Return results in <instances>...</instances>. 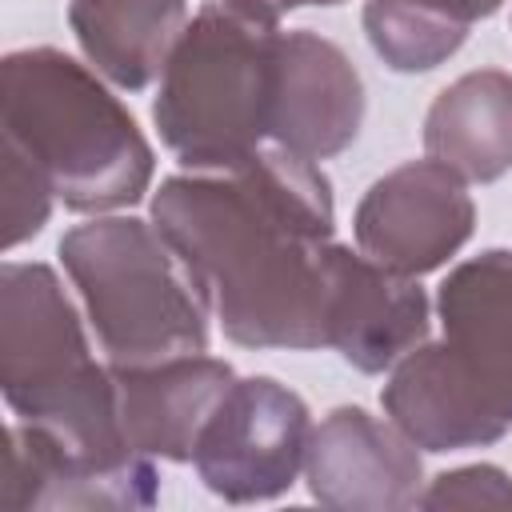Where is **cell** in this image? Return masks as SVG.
<instances>
[{
	"label": "cell",
	"mask_w": 512,
	"mask_h": 512,
	"mask_svg": "<svg viewBox=\"0 0 512 512\" xmlns=\"http://www.w3.org/2000/svg\"><path fill=\"white\" fill-rule=\"evenodd\" d=\"M236 184L172 180L156 200L168 244L244 344H328L336 248L324 176L296 152H256Z\"/></svg>",
	"instance_id": "6da1fadb"
},
{
	"label": "cell",
	"mask_w": 512,
	"mask_h": 512,
	"mask_svg": "<svg viewBox=\"0 0 512 512\" xmlns=\"http://www.w3.org/2000/svg\"><path fill=\"white\" fill-rule=\"evenodd\" d=\"M64 252L120 364L204 352V312L192 292L200 284L176 280L172 256L136 220L84 228Z\"/></svg>",
	"instance_id": "277c9868"
},
{
	"label": "cell",
	"mask_w": 512,
	"mask_h": 512,
	"mask_svg": "<svg viewBox=\"0 0 512 512\" xmlns=\"http://www.w3.org/2000/svg\"><path fill=\"white\" fill-rule=\"evenodd\" d=\"M256 4H280V8L288 4L292 8V4H336V0H256Z\"/></svg>",
	"instance_id": "7c38bea8"
},
{
	"label": "cell",
	"mask_w": 512,
	"mask_h": 512,
	"mask_svg": "<svg viewBox=\"0 0 512 512\" xmlns=\"http://www.w3.org/2000/svg\"><path fill=\"white\" fill-rule=\"evenodd\" d=\"M500 0H368V36L392 68H432L460 40L468 20Z\"/></svg>",
	"instance_id": "8fae6325"
},
{
	"label": "cell",
	"mask_w": 512,
	"mask_h": 512,
	"mask_svg": "<svg viewBox=\"0 0 512 512\" xmlns=\"http://www.w3.org/2000/svg\"><path fill=\"white\" fill-rule=\"evenodd\" d=\"M308 412L276 380H244L208 412L192 460L204 484L228 500L276 496L304 460Z\"/></svg>",
	"instance_id": "5b68a950"
},
{
	"label": "cell",
	"mask_w": 512,
	"mask_h": 512,
	"mask_svg": "<svg viewBox=\"0 0 512 512\" xmlns=\"http://www.w3.org/2000/svg\"><path fill=\"white\" fill-rule=\"evenodd\" d=\"M420 476L416 456L360 408H340L316 432L312 496L328 504H408Z\"/></svg>",
	"instance_id": "52a82bcc"
},
{
	"label": "cell",
	"mask_w": 512,
	"mask_h": 512,
	"mask_svg": "<svg viewBox=\"0 0 512 512\" xmlns=\"http://www.w3.org/2000/svg\"><path fill=\"white\" fill-rule=\"evenodd\" d=\"M512 116V80L504 76H468L452 92L440 96V104L428 116V148L456 164L468 176H496L512 164V136L484 128L492 120Z\"/></svg>",
	"instance_id": "9c48e42d"
},
{
	"label": "cell",
	"mask_w": 512,
	"mask_h": 512,
	"mask_svg": "<svg viewBox=\"0 0 512 512\" xmlns=\"http://www.w3.org/2000/svg\"><path fill=\"white\" fill-rule=\"evenodd\" d=\"M128 408H124V436L144 452H164L172 460H188L196 436L228 392V368L216 360H192L164 368L160 376H128Z\"/></svg>",
	"instance_id": "ba28073f"
},
{
	"label": "cell",
	"mask_w": 512,
	"mask_h": 512,
	"mask_svg": "<svg viewBox=\"0 0 512 512\" xmlns=\"http://www.w3.org/2000/svg\"><path fill=\"white\" fill-rule=\"evenodd\" d=\"M468 220L472 208L456 180L420 164L372 188L360 208V244L384 268L424 272L468 236Z\"/></svg>",
	"instance_id": "8992f818"
},
{
	"label": "cell",
	"mask_w": 512,
	"mask_h": 512,
	"mask_svg": "<svg viewBox=\"0 0 512 512\" xmlns=\"http://www.w3.org/2000/svg\"><path fill=\"white\" fill-rule=\"evenodd\" d=\"M180 0H80L76 24L92 56L128 88L144 84L172 40Z\"/></svg>",
	"instance_id": "30bf717a"
},
{
	"label": "cell",
	"mask_w": 512,
	"mask_h": 512,
	"mask_svg": "<svg viewBox=\"0 0 512 512\" xmlns=\"http://www.w3.org/2000/svg\"><path fill=\"white\" fill-rule=\"evenodd\" d=\"M280 44L272 12L256 0L200 12L156 100V124L184 164L240 168L256 156L260 132L276 128Z\"/></svg>",
	"instance_id": "3957f363"
},
{
	"label": "cell",
	"mask_w": 512,
	"mask_h": 512,
	"mask_svg": "<svg viewBox=\"0 0 512 512\" xmlns=\"http://www.w3.org/2000/svg\"><path fill=\"white\" fill-rule=\"evenodd\" d=\"M440 312L444 344L408 356L384 404L432 452L488 444L512 424V252L464 264Z\"/></svg>",
	"instance_id": "7a4b0ae2"
}]
</instances>
